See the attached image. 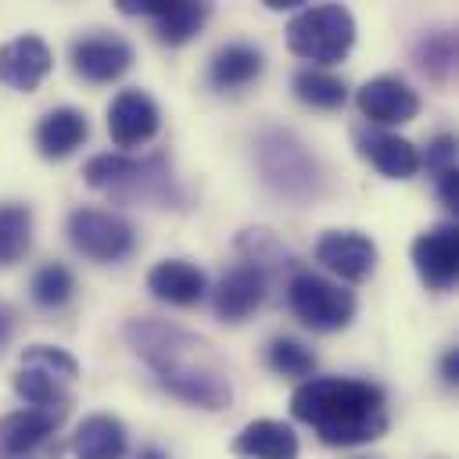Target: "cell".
Segmentation results:
<instances>
[{
    "instance_id": "cell-1",
    "label": "cell",
    "mask_w": 459,
    "mask_h": 459,
    "mask_svg": "<svg viewBox=\"0 0 459 459\" xmlns=\"http://www.w3.org/2000/svg\"><path fill=\"white\" fill-rule=\"evenodd\" d=\"M122 333L169 394L197 409H226L233 402L230 373L215 344L204 341L201 333L179 323H169V319H154V316L129 319Z\"/></svg>"
},
{
    "instance_id": "cell-2",
    "label": "cell",
    "mask_w": 459,
    "mask_h": 459,
    "mask_svg": "<svg viewBox=\"0 0 459 459\" xmlns=\"http://www.w3.org/2000/svg\"><path fill=\"white\" fill-rule=\"evenodd\" d=\"M290 416L308 423L323 445L351 448L387 434V394L359 377H308L290 394Z\"/></svg>"
},
{
    "instance_id": "cell-3",
    "label": "cell",
    "mask_w": 459,
    "mask_h": 459,
    "mask_svg": "<svg viewBox=\"0 0 459 459\" xmlns=\"http://www.w3.org/2000/svg\"><path fill=\"white\" fill-rule=\"evenodd\" d=\"M82 179L93 190H104L111 197L129 201H169L172 197V172L165 165V154L151 158H129V154H93L82 165Z\"/></svg>"
},
{
    "instance_id": "cell-4",
    "label": "cell",
    "mask_w": 459,
    "mask_h": 459,
    "mask_svg": "<svg viewBox=\"0 0 459 459\" xmlns=\"http://www.w3.org/2000/svg\"><path fill=\"white\" fill-rule=\"evenodd\" d=\"M79 377V362L65 351V348H54V344H29L22 351V369L14 373V394L29 405V409H39V412H50V416H61L68 412L72 405V394L65 391L68 380Z\"/></svg>"
},
{
    "instance_id": "cell-5",
    "label": "cell",
    "mask_w": 459,
    "mask_h": 459,
    "mask_svg": "<svg viewBox=\"0 0 459 459\" xmlns=\"http://www.w3.org/2000/svg\"><path fill=\"white\" fill-rule=\"evenodd\" d=\"M355 43V18L344 4H316L298 11L287 22V47L290 54L312 65L344 61Z\"/></svg>"
},
{
    "instance_id": "cell-6",
    "label": "cell",
    "mask_w": 459,
    "mask_h": 459,
    "mask_svg": "<svg viewBox=\"0 0 459 459\" xmlns=\"http://www.w3.org/2000/svg\"><path fill=\"white\" fill-rule=\"evenodd\" d=\"M287 305L316 333L344 330L355 319V294L312 269H298L287 280Z\"/></svg>"
},
{
    "instance_id": "cell-7",
    "label": "cell",
    "mask_w": 459,
    "mask_h": 459,
    "mask_svg": "<svg viewBox=\"0 0 459 459\" xmlns=\"http://www.w3.org/2000/svg\"><path fill=\"white\" fill-rule=\"evenodd\" d=\"M258 165L265 183L294 201L316 197L319 194V169L312 161V154L290 136V133H265L258 140Z\"/></svg>"
},
{
    "instance_id": "cell-8",
    "label": "cell",
    "mask_w": 459,
    "mask_h": 459,
    "mask_svg": "<svg viewBox=\"0 0 459 459\" xmlns=\"http://www.w3.org/2000/svg\"><path fill=\"white\" fill-rule=\"evenodd\" d=\"M68 240L93 262H122L136 247V230L104 208H75L68 215Z\"/></svg>"
},
{
    "instance_id": "cell-9",
    "label": "cell",
    "mask_w": 459,
    "mask_h": 459,
    "mask_svg": "<svg viewBox=\"0 0 459 459\" xmlns=\"http://www.w3.org/2000/svg\"><path fill=\"white\" fill-rule=\"evenodd\" d=\"M269 294V269L244 258L237 262L233 269H226L212 290V305H215V316L226 319V323H240L247 319Z\"/></svg>"
},
{
    "instance_id": "cell-10",
    "label": "cell",
    "mask_w": 459,
    "mask_h": 459,
    "mask_svg": "<svg viewBox=\"0 0 459 459\" xmlns=\"http://www.w3.org/2000/svg\"><path fill=\"white\" fill-rule=\"evenodd\" d=\"M412 265L430 290H448L459 273V230L437 222L412 240Z\"/></svg>"
},
{
    "instance_id": "cell-11",
    "label": "cell",
    "mask_w": 459,
    "mask_h": 459,
    "mask_svg": "<svg viewBox=\"0 0 459 459\" xmlns=\"http://www.w3.org/2000/svg\"><path fill=\"white\" fill-rule=\"evenodd\" d=\"M158 129H161V111H158L151 93L133 86V90H122L108 104V133H111L115 147L133 151V147L154 140Z\"/></svg>"
},
{
    "instance_id": "cell-12",
    "label": "cell",
    "mask_w": 459,
    "mask_h": 459,
    "mask_svg": "<svg viewBox=\"0 0 459 459\" xmlns=\"http://www.w3.org/2000/svg\"><path fill=\"white\" fill-rule=\"evenodd\" d=\"M316 262L348 283H362L377 269V244L359 230H330L316 244Z\"/></svg>"
},
{
    "instance_id": "cell-13",
    "label": "cell",
    "mask_w": 459,
    "mask_h": 459,
    "mask_svg": "<svg viewBox=\"0 0 459 459\" xmlns=\"http://www.w3.org/2000/svg\"><path fill=\"white\" fill-rule=\"evenodd\" d=\"M355 104L362 118H369L373 126H405L420 115L416 90L398 75H377L362 82V90L355 93Z\"/></svg>"
},
{
    "instance_id": "cell-14",
    "label": "cell",
    "mask_w": 459,
    "mask_h": 459,
    "mask_svg": "<svg viewBox=\"0 0 459 459\" xmlns=\"http://www.w3.org/2000/svg\"><path fill=\"white\" fill-rule=\"evenodd\" d=\"M129 65H133V47L118 36L97 32L72 43V68L86 82H115L129 72Z\"/></svg>"
},
{
    "instance_id": "cell-15",
    "label": "cell",
    "mask_w": 459,
    "mask_h": 459,
    "mask_svg": "<svg viewBox=\"0 0 459 459\" xmlns=\"http://www.w3.org/2000/svg\"><path fill=\"white\" fill-rule=\"evenodd\" d=\"M54 68V54L39 36H18L0 47V79L22 93H32Z\"/></svg>"
},
{
    "instance_id": "cell-16",
    "label": "cell",
    "mask_w": 459,
    "mask_h": 459,
    "mask_svg": "<svg viewBox=\"0 0 459 459\" xmlns=\"http://www.w3.org/2000/svg\"><path fill=\"white\" fill-rule=\"evenodd\" d=\"M355 147L359 154L377 165L387 179H412L420 172V151L398 136V133H384V129H359L355 133Z\"/></svg>"
},
{
    "instance_id": "cell-17",
    "label": "cell",
    "mask_w": 459,
    "mask_h": 459,
    "mask_svg": "<svg viewBox=\"0 0 459 459\" xmlns=\"http://www.w3.org/2000/svg\"><path fill=\"white\" fill-rule=\"evenodd\" d=\"M147 290L158 301H165V305L190 308V305H197L208 294V280H204V273L194 262H186V258H165V262H158L147 273Z\"/></svg>"
},
{
    "instance_id": "cell-18",
    "label": "cell",
    "mask_w": 459,
    "mask_h": 459,
    "mask_svg": "<svg viewBox=\"0 0 459 459\" xmlns=\"http://www.w3.org/2000/svg\"><path fill=\"white\" fill-rule=\"evenodd\" d=\"M90 136V122L79 108H54L36 126V147L47 161L68 158L75 147H82Z\"/></svg>"
},
{
    "instance_id": "cell-19",
    "label": "cell",
    "mask_w": 459,
    "mask_h": 459,
    "mask_svg": "<svg viewBox=\"0 0 459 459\" xmlns=\"http://www.w3.org/2000/svg\"><path fill=\"white\" fill-rule=\"evenodd\" d=\"M129 448L126 427L111 412L86 416L72 434V455L75 459H122Z\"/></svg>"
},
{
    "instance_id": "cell-20",
    "label": "cell",
    "mask_w": 459,
    "mask_h": 459,
    "mask_svg": "<svg viewBox=\"0 0 459 459\" xmlns=\"http://www.w3.org/2000/svg\"><path fill=\"white\" fill-rule=\"evenodd\" d=\"M233 452L244 459H298V434L283 420H251L233 437Z\"/></svg>"
},
{
    "instance_id": "cell-21",
    "label": "cell",
    "mask_w": 459,
    "mask_h": 459,
    "mask_svg": "<svg viewBox=\"0 0 459 459\" xmlns=\"http://www.w3.org/2000/svg\"><path fill=\"white\" fill-rule=\"evenodd\" d=\"M61 416L39 412V409H18L0 416V459H22L29 455L43 437L57 430Z\"/></svg>"
},
{
    "instance_id": "cell-22",
    "label": "cell",
    "mask_w": 459,
    "mask_h": 459,
    "mask_svg": "<svg viewBox=\"0 0 459 459\" xmlns=\"http://www.w3.org/2000/svg\"><path fill=\"white\" fill-rule=\"evenodd\" d=\"M265 68V57L258 47L251 43H226L215 50L212 65H208V82L222 93L230 90H240V86H251Z\"/></svg>"
},
{
    "instance_id": "cell-23",
    "label": "cell",
    "mask_w": 459,
    "mask_h": 459,
    "mask_svg": "<svg viewBox=\"0 0 459 459\" xmlns=\"http://www.w3.org/2000/svg\"><path fill=\"white\" fill-rule=\"evenodd\" d=\"M208 22V4H190V0H179V4H165L161 14L154 18V32L161 43L169 47H183L190 43L201 25Z\"/></svg>"
},
{
    "instance_id": "cell-24",
    "label": "cell",
    "mask_w": 459,
    "mask_h": 459,
    "mask_svg": "<svg viewBox=\"0 0 459 459\" xmlns=\"http://www.w3.org/2000/svg\"><path fill=\"white\" fill-rule=\"evenodd\" d=\"M290 86H294V97L301 104L319 108V111H333V108H341L348 100L344 79H337V75H330L323 68H301V72H294V82Z\"/></svg>"
},
{
    "instance_id": "cell-25",
    "label": "cell",
    "mask_w": 459,
    "mask_h": 459,
    "mask_svg": "<svg viewBox=\"0 0 459 459\" xmlns=\"http://www.w3.org/2000/svg\"><path fill=\"white\" fill-rule=\"evenodd\" d=\"M32 247V212L29 204H0V265H14Z\"/></svg>"
},
{
    "instance_id": "cell-26",
    "label": "cell",
    "mask_w": 459,
    "mask_h": 459,
    "mask_svg": "<svg viewBox=\"0 0 459 459\" xmlns=\"http://www.w3.org/2000/svg\"><path fill=\"white\" fill-rule=\"evenodd\" d=\"M29 290H32V301H36V305H43V308H61V305L75 294V276H72L68 265L47 262V265H39V269L32 273Z\"/></svg>"
},
{
    "instance_id": "cell-27",
    "label": "cell",
    "mask_w": 459,
    "mask_h": 459,
    "mask_svg": "<svg viewBox=\"0 0 459 459\" xmlns=\"http://www.w3.org/2000/svg\"><path fill=\"white\" fill-rule=\"evenodd\" d=\"M265 362L280 377H312V369H316L312 348H305L294 337H273L265 348Z\"/></svg>"
},
{
    "instance_id": "cell-28",
    "label": "cell",
    "mask_w": 459,
    "mask_h": 459,
    "mask_svg": "<svg viewBox=\"0 0 459 459\" xmlns=\"http://www.w3.org/2000/svg\"><path fill=\"white\" fill-rule=\"evenodd\" d=\"M416 65L430 75V79H448L452 65H455V39L452 32H427L416 43Z\"/></svg>"
},
{
    "instance_id": "cell-29",
    "label": "cell",
    "mask_w": 459,
    "mask_h": 459,
    "mask_svg": "<svg viewBox=\"0 0 459 459\" xmlns=\"http://www.w3.org/2000/svg\"><path fill=\"white\" fill-rule=\"evenodd\" d=\"M423 161H427V169H430L434 176L455 169V136H448V133L434 136V140L427 143V154L420 158V165H423Z\"/></svg>"
},
{
    "instance_id": "cell-30",
    "label": "cell",
    "mask_w": 459,
    "mask_h": 459,
    "mask_svg": "<svg viewBox=\"0 0 459 459\" xmlns=\"http://www.w3.org/2000/svg\"><path fill=\"white\" fill-rule=\"evenodd\" d=\"M437 179V197H441V204L448 208V212H459V169H448V172H441V176H434Z\"/></svg>"
},
{
    "instance_id": "cell-31",
    "label": "cell",
    "mask_w": 459,
    "mask_h": 459,
    "mask_svg": "<svg viewBox=\"0 0 459 459\" xmlns=\"http://www.w3.org/2000/svg\"><path fill=\"white\" fill-rule=\"evenodd\" d=\"M11 337H14V308L7 301H0V351L7 348Z\"/></svg>"
},
{
    "instance_id": "cell-32",
    "label": "cell",
    "mask_w": 459,
    "mask_h": 459,
    "mask_svg": "<svg viewBox=\"0 0 459 459\" xmlns=\"http://www.w3.org/2000/svg\"><path fill=\"white\" fill-rule=\"evenodd\" d=\"M441 369H445V380H448V384H455V377H459V351H448Z\"/></svg>"
},
{
    "instance_id": "cell-33",
    "label": "cell",
    "mask_w": 459,
    "mask_h": 459,
    "mask_svg": "<svg viewBox=\"0 0 459 459\" xmlns=\"http://www.w3.org/2000/svg\"><path fill=\"white\" fill-rule=\"evenodd\" d=\"M140 459H165V455H161L158 448H143V452H140Z\"/></svg>"
}]
</instances>
